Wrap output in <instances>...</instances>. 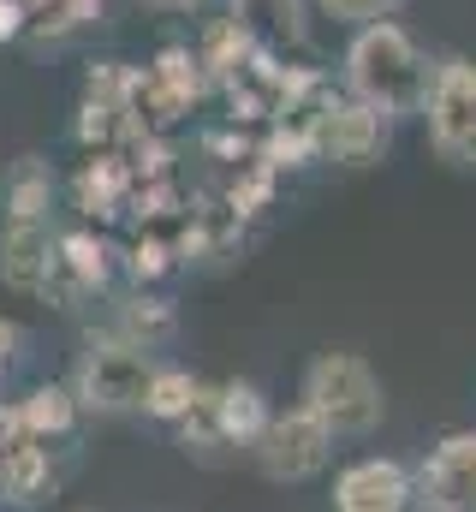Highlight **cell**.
<instances>
[{
    "label": "cell",
    "mask_w": 476,
    "mask_h": 512,
    "mask_svg": "<svg viewBox=\"0 0 476 512\" xmlns=\"http://www.w3.org/2000/svg\"><path fill=\"white\" fill-rule=\"evenodd\" d=\"M352 84L369 96V108L411 114L429 96V66H423V54L411 48L405 30L375 24V30L357 36V48H352Z\"/></svg>",
    "instance_id": "1"
},
{
    "label": "cell",
    "mask_w": 476,
    "mask_h": 512,
    "mask_svg": "<svg viewBox=\"0 0 476 512\" xmlns=\"http://www.w3.org/2000/svg\"><path fill=\"white\" fill-rule=\"evenodd\" d=\"M310 411L328 429H369L381 417V382L369 376V364L352 352H322L310 364V387H304Z\"/></svg>",
    "instance_id": "2"
},
{
    "label": "cell",
    "mask_w": 476,
    "mask_h": 512,
    "mask_svg": "<svg viewBox=\"0 0 476 512\" xmlns=\"http://www.w3.org/2000/svg\"><path fill=\"white\" fill-rule=\"evenodd\" d=\"M429 131L447 155L476 161V66H441V78L429 84Z\"/></svg>",
    "instance_id": "3"
},
{
    "label": "cell",
    "mask_w": 476,
    "mask_h": 512,
    "mask_svg": "<svg viewBox=\"0 0 476 512\" xmlns=\"http://www.w3.org/2000/svg\"><path fill=\"white\" fill-rule=\"evenodd\" d=\"M328 423L304 405V411H286L274 429H262V465H268V477H310L322 459H328Z\"/></svg>",
    "instance_id": "4"
},
{
    "label": "cell",
    "mask_w": 476,
    "mask_h": 512,
    "mask_svg": "<svg viewBox=\"0 0 476 512\" xmlns=\"http://www.w3.org/2000/svg\"><path fill=\"white\" fill-rule=\"evenodd\" d=\"M423 507L429 512H476V435L441 441L423 465Z\"/></svg>",
    "instance_id": "5"
},
{
    "label": "cell",
    "mask_w": 476,
    "mask_h": 512,
    "mask_svg": "<svg viewBox=\"0 0 476 512\" xmlns=\"http://www.w3.org/2000/svg\"><path fill=\"white\" fill-rule=\"evenodd\" d=\"M149 364L131 352V346H102L90 364H84V399L102 405V411H131L149 399Z\"/></svg>",
    "instance_id": "6"
},
{
    "label": "cell",
    "mask_w": 476,
    "mask_h": 512,
    "mask_svg": "<svg viewBox=\"0 0 476 512\" xmlns=\"http://www.w3.org/2000/svg\"><path fill=\"white\" fill-rule=\"evenodd\" d=\"M340 512H405L411 501V483H405V471L399 465H387V459H363L352 465L346 477H340Z\"/></svg>",
    "instance_id": "7"
},
{
    "label": "cell",
    "mask_w": 476,
    "mask_h": 512,
    "mask_svg": "<svg viewBox=\"0 0 476 512\" xmlns=\"http://www.w3.org/2000/svg\"><path fill=\"white\" fill-rule=\"evenodd\" d=\"M48 227L42 215H12L6 221V239H0V274L18 286V292H36L48 280Z\"/></svg>",
    "instance_id": "8"
},
{
    "label": "cell",
    "mask_w": 476,
    "mask_h": 512,
    "mask_svg": "<svg viewBox=\"0 0 476 512\" xmlns=\"http://www.w3.org/2000/svg\"><path fill=\"white\" fill-rule=\"evenodd\" d=\"M381 143V114L375 108H328L316 120V149L334 161H369Z\"/></svg>",
    "instance_id": "9"
},
{
    "label": "cell",
    "mask_w": 476,
    "mask_h": 512,
    "mask_svg": "<svg viewBox=\"0 0 476 512\" xmlns=\"http://www.w3.org/2000/svg\"><path fill=\"white\" fill-rule=\"evenodd\" d=\"M215 417H221V435H233V441L262 435V393L256 387H227L215 399Z\"/></svg>",
    "instance_id": "10"
},
{
    "label": "cell",
    "mask_w": 476,
    "mask_h": 512,
    "mask_svg": "<svg viewBox=\"0 0 476 512\" xmlns=\"http://www.w3.org/2000/svg\"><path fill=\"white\" fill-rule=\"evenodd\" d=\"M0 477H6V495L12 501H36L48 489V453L42 447H18V453H6Z\"/></svg>",
    "instance_id": "11"
},
{
    "label": "cell",
    "mask_w": 476,
    "mask_h": 512,
    "mask_svg": "<svg viewBox=\"0 0 476 512\" xmlns=\"http://www.w3.org/2000/svg\"><path fill=\"white\" fill-rule=\"evenodd\" d=\"M102 12V0H30V18H36V30H48V36H66V30H78V24H90Z\"/></svg>",
    "instance_id": "12"
},
{
    "label": "cell",
    "mask_w": 476,
    "mask_h": 512,
    "mask_svg": "<svg viewBox=\"0 0 476 512\" xmlns=\"http://www.w3.org/2000/svg\"><path fill=\"white\" fill-rule=\"evenodd\" d=\"M143 405H149L155 417H185V411L197 405V382H191V376H179V370H173V376H155Z\"/></svg>",
    "instance_id": "13"
},
{
    "label": "cell",
    "mask_w": 476,
    "mask_h": 512,
    "mask_svg": "<svg viewBox=\"0 0 476 512\" xmlns=\"http://www.w3.org/2000/svg\"><path fill=\"white\" fill-rule=\"evenodd\" d=\"M24 423L30 429H66L72 423V393H60V387H42V393H30V405H24Z\"/></svg>",
    "instance_id": "14"
},
{
    "label": "cell",
    "mask_w": 476,
    "mask_h": 512,
    "mask_svg": "<svg viewBox=\"0 0 476 512\" xmlns=\"http://www.w3.org/2000/svg\"><path fill=\"white\" fill-rule=\"evenodd\" d=\"M119 185H125V173H119L114 161H96V167L84 173L78 197H84V209H102V215H108V203L119 197Z\"/></svg>",
    "instance_id": "15"
},
{
    "label": "cell",
    "mask_w": 476,
    "mask_h": 512,
    "mask_svg": "<svg viewBox=\"0 0 476 512\" xmlns=\"http://www.w3.org/2000/svg\"><path fill=\"white\" fill-rule=\"evenodd\" d=\"M238 12H244V18H268V24H274L280 36H292V42L304 36V24H298V6H292V0H238Z\"/></svg>",
    "instance_id": "16"
},
{
    "label": "cell",
    "mask_w": 476,
    "mask_h": 512,
    "mask_svg": "<svg viewBox=\"0 0 476 512\" xmlns=\"http://www.w3.org/2000/svg\"><path fill=\"white\" fill-rule=\"evenodd\" d=\"M66 268H72L78 286L102 280V245H90V239H66Z\"/></svg>",
    "instance_id": "17"
},
{
    "label": "cell",
    "mask_w": 476,
    "mask_h": 512,
    "mask_svg": "<svg viewBox=\"0 0 476 512\" xmlns=\"http://www.w3.org/2000/svg\"><path fill=\"white\" fill-rule=\"evenodd\" d=\"M131 328H137V334H167L173 316H167L161 304H137V310H131Z\"/></svg>",
    "instance_id": "18"
},
{
    "label": "cell",
    "mask_w": 476,
    "mask_h": 512,
    "mask_svg": "<svg viewBox=\"0 0 476 512\" xmlns=\"http://www.w3.org/2000/svg\"><path fill=\"white\" fill-rule=\"evenodd\" d=\"M322 6H328L334 18H375L387 0H322Z\"/></svg>",
    "instance_id": "19"
},
{
    "label": "cell",
    "mask_w": 476,
    "mask_h": 512,
    "mask_svg": "<svg viewBox=\"0 0 476 512\" xmlns=\"http://www.w3.org/2000/svg\"><path fill=\"white\" fill-rule=\"evenodd\" d=\"M18 18H24V12H18L12 0H0V36H12V30H18Z\"/></svg>",
    "instance_id": "20"
},
{
    "label": "cell",
    "mask_w": 476,
    "mask_h": 512,
    "mask_svg": "<svg viewBox=\"0 0 476 512\" xmlns=\"http://www.w3.org/2000/svg\"><path fill=\"white\" fill-rule=\"evenodd\" d=\"M6 346H12V328H6V322H0V358H6Z\"/></svg>",
    "instance_id": "21"
},
{
    "label": "cell",
    "mask_w": 476,
    "mask_h": 512,
    "mask_svg": "<svg viewBox=\"0 0 476 512\" xmlns=\"http://www.w3.org/2000/svg\"><path fill=\"white\" fill-rule=\"evenodd\" d=\"M149 6H191V0H149Z\"/></svg>",
    "instance_id": "22"
}]
</instances>
